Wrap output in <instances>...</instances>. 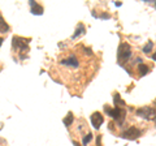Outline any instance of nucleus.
Wrapping results in <instances>:
<instances>
[{
    "label": "nucleus",
    "mask_w": 156,
    "mask_h": 146,
    "mask_svg": "<svg viewBox=\"0 0 156 146\" xmlns=\"http://www.w3.org/2000/svg\"><path fill=\"white\" fill-rule=\"evenodd\" d=\"M152 48H154V42H152V41H150V42L147 43V45H146V46L143 47V52H144V53H150Z\"/></svg>",
    "instance_id": "obj_14"
},
{
    "label": "nucleus",
    "mask_w": 156,
    "mask_h": 146,
    "mask_svg": "<svg viewBox=\"0 0 156 146\" xmlns=\"http://www.w3.org/2000/svg\"><path fill=\"white\" fill-rule=\"evenodd\" d=\"M140 134H142V130L139 128H136V126H130V128H128L121 133V137L125 138V140H136L138 137H140Z\"/></svg>",
    "instance_id": "obj_4"
},
{
    "label": "nucleus",
    "mask_w": 156,
    "mask_h": 146,
    "mask_svg": "<svg viewBox=\"0 0 156 146\" xmlns=\"http://www.w3.org/2000/svg\"><path fill=\"white\" fill-rule=\"evenodd\" d=\"M148 72H150V68L146 64H143V63H140L139 64V75L140 76H146Z\"/></svg>",
    "instance_id": "obj_12"
},
{
    "label": "nucleus",
    "mask_w": 156,
    "mask_h": 146,
    "mask_svg": "<svg viewBox=\"0 0 156 146\" xmlns=\"http://www.w3.org/2000/svg\"><path fill=\"white\" fill-rule=\"evenodd\" d=\"M29 4H30V11H31L33 14H38V16H41V14H43V12H44L43 7L39 5L38 3L33 2V0H30V2H29Z\"/></svg>",
    "instance_id": "obj_8"
},
{
    "label": "nucleus",
    "mask_w": 156,
    "mask_h": 146,
    "mask_svg": "<svg viewBox=\"0 0 156 146\" xmlns=\"http://www.w3.org/2000/svg\"><path fill=\"white\" fill-rule=\"evenodd\" d=\"M105 112L108 114L113 120H116L119 125H122L124 120H125V115H126V111H125V110L120 108V107H115V108H108V107L105 106Z\"/></svg>",
    "instance_id": "obj_2"
},
{
    "label": "nucleus",
    "mask_w": 156,
    "mask_h": 146,
    "mask_svg": "<svg viewBox=\"0 0 156 146\" xmlns=\"http://www.w3.org/2000/svg\"><path fill=\"white\" fill-rule=\"evenodd\" d=\"M91 140H92V133H91V132H89V134H86L85 137H83V140H82V142H83V145L86 146L87 144L90 142Z\"/></svg>",
    "instance_id": "obj_15"
},
{
    "label": "nucleus",
    "mask_w": 156,
    "mask_h": 146,
    "mask_svg": "<svg viewBox=\"0 0 156 146\" xmlns=\"http://www.w3.org/2000/svg\"><path fill=\"white\" fill-rule=\"evenodd\" d=\"M9 30V25L7 24V21L0 16V33H7Z\"/></svg>",
    "instance_id": "obj_10"
},
{
    "label": "nucleus",
    "mask_w": 156,
    "mask_h": 146,
    "mask_svg": "<svg viewBox=\"0 0 156 146\" xmlns=\"http://www.w3.org/2000/svg\"><path fill=\"white\" fill-rule=\"evenodd\" d=\"M100 18H109V14H108V13H103V14L100 16Z\"/></svg>",
    "instance_id": "obj_18"
},
{
    "label": "nucleus",
    "mask_w": 156,
    "mask_h": 146,
    "mask_svg": "<svg viewBox=\"0 0 156 146\" xmlns=\"http://www.w3.org/2000/svg\"><path fill=\"white\" fill-rule=\"evenodd\" d=\"M27 42H30V39H23L20 37H13L12 43H13V48H20L21 51H27L29 50V45Z\"/></svg>",
    "instance_id": "obj_5"
},
{
    "label": "nucleus",
    "mask_w": 156,
    "mask_h": 146,
    "mask_svg": "<svg viewBox=\"0 0 156 146\" xmlns=\"http://www.w3.org/2000/svg\"><path fill=\"white\" fill-rule=\"evenodd\" d=\"M72 144H73V145H74V146H81L80 144H78V142H77V141H72Z\"/></svg>",
    "instance_id": "obj_19"
},
{
    "label": "nucleus",
    "mask_w": 156,
    "mask_h": 146,
    "mask_svg": "<svg viewBox=\"0 0 156 146\" xmlns=\"http://www.w3.org/2000/svg\"><path fill=\"white\" fill-rule=\"evenodd\" d=\"M136 116L146 120H155V108L154 107H140L139 110H136Z\"/></svg>",
    "instance_id": "obj_3"
},
{
    "label": "nucleus",
    "mask_w": 156,
    "mask_h": 146,
    "mask_svg": "<svg viewBox=\"0 0 156 146\" xmlns=\"http://www.w3.org/2000/svg\"><path fill=\"white\" fill-rule=\"evenodd\" d=\"M61 64H62V65H68V67H73V68H78L80 63H78L76 55H70L69 57H68V59L61 60Z\"/></svg>",
    "instance_id": "obj_7"
},
{
    "label": "nucleus",
    "mask_w": 156,
    "mask_h": 146,
    "mask_svg": "<svg viewBox=\"0 0 156 146\" xmlns=\"http://www.w3.org/2000/svg\"><path fill=\"white\" fill-rule=\"evenodd\" d=\"M85 33H86V29H85V26H83V24H78L76 34L73 35V38H77L78 35H81V34H85Z\"/></svg>",
    "instance_id": "obj_11"
},
{
    "label": "nucleus",
    "mask_w": 156,
    "mask_h": 146,
    "mask_svg": "<svg viewBox=\"0 0 156 146\" xmlns=\"http://www.w3.org/2000/svg\"><path fill=\"white\" fill-rule=\"evenodd\" d=\"M96 145L101 146V136H98V137H96Z\"/></svg>",
    "instance_id": "obj_17"
},
{
    "label": "nucleus",
    "mask_w": 156,
    "mask_h": 146,
    "mask_svg": "<svg viewBox=\"0 0 156 146\" xmlns=\"http://www.w3.org/2000/svg\"><path fill=\"white\" fill-rule=\"evenodd\" d=\"M73 121H74V116H73L72 112H68V115L64 118V120H62V123H64L65 126H70L73 124Z\"/></svg>",
    "instance_id": "obj_9"
},
{
    "label": "nucleus",
    "mask_w": 156,
    "mask_h": 146,
    "mask_svg": "<svg viewBox=\"0 0 156 146\" xmlns=\"http://www.w3.org/2000/svg\"><path fill=\"white\" fill-rule=\"evenodd\" d=\"M131 57V47L128 43H120L119 50H117V60H119V64L124 65L126 61Z\"/></svg>",
    "instance_id": "obj_1"
},
{
    "label": "nucleus",
    "mask_w": 156,
    "mask_h": 146,
    "mask_svg": "<svg viewBox=\"0 0 156 146\" xmlns=\"http://www.w3.org/2000/svg\"><path fill=\"white\" fill-rule=\"evenodd\" d=\"M3 41H4V39H3V38H0V46H2V43H3Z\"/></svg>",
    "instance_id": "obj_21"
},
{
    "label": "nucleus",
    "mask_w": 156,
    "mask_h": 146,
    "mask_svg": "<svg viewBox=\"0 0 156 146\" xmlns=\"http://www.w3.org/2000/svg\"><path fill=\"white\" fill-rule=\"evenodd\" d=\"M83 51L86 52V55H92V51H91V48H87V47H83Z\"/></svg>",
    "instance_id": "obj_16"
},
{
    "label": "nucleus",
    "mask_w": 156,
    "mask_h": 146,
    "mask_svg": "<svg viewBox=\"0 0 156 146\" xmlns=\"http://www.w3.org/2000/svg\"><path fill=\"white\" fill-rule=\"evenodd\" d=\"M115 5H116V7H121V5H122V3H117V2H116Z\"/></svg>",
    "instance_id": "obj_20"
},
{
    "label": "nucleus",
    "mask_w": 156,
    "mask_h": 146,
    "mask_svg": "<svg viewBox=\"0 0 156 146\" xmlns=\"http://www.w3.org/2000/svg\"><path fill=\"white\" fill-rule=\"evenodd\" d=\"M90 120H91V124H92V126L94 128H96V129H99L100 128V125L104 123V116L101 115L100 112H94L91 115V118H90Z\"/></svg>",
    "instance_id": "obj_6"
},
{
    "label": "nucleus",
    "mask_w": 156,
    "mask_h": 146,
    "mask_svg": "<svg viewBox=\"0 0 156 146\" xmlns=\"http://www.w3.org/2000/svg\"><path fill=\"white\" fill-rule=\"evenodd\" d=\"M113 103L117 106V104H121V106H125V102L121 99V97L119 93H115L113 94Z\"/></svg>",
    "instance_id": "obj_13"
}]
</instances>
